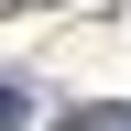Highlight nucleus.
Wrapping results in <instances>:
<instances>
[{
    "instance_id": "1",
    "label": "nucleus",
    "mask_w": 131,
    "mask_h": 131,
    "mask_svg": "<svg viewBox=\"0 0 131 131\" xmlns=\"http://www.w3.org/2000/svg\"><path fill=\"white\" fill-rule=\"evenodd\" d=\"M11 120H33V98H22V77H0V131Z\"/></svg>"
}]
</instances>
